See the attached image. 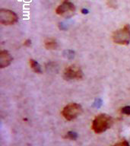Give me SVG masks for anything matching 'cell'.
Listing matches in <instances>:
<instances>
[{
	"label": "cell",
	"mask_w": 130,
	"mask_h": 146,
	"mask_svg": "<svg viewBox=\"0 0 130 146\" xmlns=\"http://www.w3.org/2000/svg\"><path fill=\"white\" fill-rule=\"evenodd\" d=\"M113 124V119L108 114L100 113L95 116L91 124V129L96 134H101L110 129Z\"/></svg>",
	"instance_id": "6da1fadb"
},
{
	"label": "cell",
	"mask_w": 130,
	"mask_h": 146,
	"mask_svg": "<svg viewBox=\"0 0 130 146\" xmlns=\"http://www.w3.org/2000/svg\"><path fill=\"white\" fill-rule=\"evenodd\" d=\"M112 39L119 45H128L130 43V25L126 24L113 32Z\"/></svg>",
	"instance_id": "7a4b0ae2"
},
{
	"label": "cell",
	"mask_w": 130,
	"mask_h": 146,
	"mask_svg": "<svg viewBox=\"0 0 130 146\" xmlns=\"http://www.w3.org/2000/svg\"><path fill=\"white\" fill-rule=\"evenodd\" d=\"M82 107L77 103H70L64 107L62 110V116L66 120L72 121L77 118L82 113Z\"/></svg>",
	"instance_id": "3957f363"
},
{
	"label": "cell",
	"mask_w": 130,
	"mask_h": 146,
	"mask_svg": "<svg viewBox=\"0 0 130 146\" xmlns=\"http://www.w3.org/2000/svg\"><path fill=\"white\" fill-rule=\"evenodd\" d=\"M76 8L75 4L70 0H63L61 4L59 5L56 9V13L63 18H70L75 13Z\"/></svg>",
	"instance_id": "277c9868"
},
{
	"label": "cell",
	"mask_w": 130,
	"mask_h": 146,
	"mask_svg": "<svg viewBox=\"0 0 130 146\" xmlns=\"http://www.w3.org/2000/svg\"><path fill=\"white\" fill-rule=\"evenodd\" d=\"M18 21V16L15 11L6 9H0V23L3 25H13Z\"/></svg>",
	"instance_id": "5b68a950"
},
{
	"label": "cell",
	"mask_w": 130,
	"mask_h": 146,
	"mask_svg": "<svg viewBox=\"0 0 130 146\" xmlns=\"http://www.w3.org/2000/svg\"><path fill=\"white\" fill-rule=\"evenodd\" d=\"M84 73L82 68L76 65H72L65 68L63 72V78L67 81L82 79Z\"/></svg>",
	"instance_id": "8992f818"
},
{
	"label": "cell",
	"mask_w": 130,
	"mask_h": 146,
	"mask_svg": "<svg viewBox=\"0 0 130 146\" xmlns=\"http://www.w3.org/2000/svg\"><path fill=\"white\" fill-rule=\"evenodd\" d=\"M13 58L9 51L2 50L0 52V68H4L8 67L12 62Z\"/></svg>",
	"instance_id": "52a82bcc"
},
{
	"label": "cell",
	"mask_w": 130,
	"mask_h": 146,
	"mask_svg": "<svg viewBox=\"0 0 130 146\" xmlns=\"http://www.w3.org/2000/svg\"><path fill=\"white\" fill-rule=\"evenodd\" d=\"M44 46L46 50H56L57 47H58V43L55 39L47 38L44 41Z\"/></svg>",
	"instance_id": "ba28073f"
},
{
	"label": "cell",
	"mask_w": 130,
	"mask_h": 146,
	"mask_svg": "<svg viewBox=\"0 0 130 146\" xmlns=\"http://www.w3.org/2000/svg\"><path fill=\"white\" fill-rule=\"evenodd\" d=\"M29 63L31 68H32V70L34 71L35 73L37 74H41L43 70H42V67H41L40 64L38 62L35 60L34 59H31L29 60Z\"/></svg>",
	"instance_id": "9c48e42d"
},
{
	"label": "cell",
	"mask_w": 130,
	"mask_h": 146,
	"mask_svg": "<svg viewBox=\"0 0 130 146\" xmlns=\"http://www.w3.org/2000/svg\"><path fill=\"white\" fill-rule=\"evenodd\" d=\"M75 51L72 50H66L63 52V56L68 59H73L75 58Z\"/></svg>",
	"instance_id": "30bf717a"
},
{
	"label": "cell",
	"mask_w": 130,
	"mask_h": 146,
	"mask_svg": "<svg viewBox=\"0 0 130 146\" xmlns=\"http://www.w3.org/2000/svg\"><path fill=\"white\" fill-rule=\"evenodd\" d=\"M65 138L67 139H70V140H76L78 139V134L75 132L69 131L66 133Z\"/></svg>",
	"instance_id": "8fae6325"
},
{
	"label": "cell",
	"mask_w": 130,
	"mask_h": 146,
	"mask_svg": "<svg viewBox=\"0 0 130 146\" xmlns=\"http://www.w3.org/2000/svg\"><path fill=\"white\" fill-rule=\"evenodd\" d=\"M121 113L127 116H130V106H125L121 108Z\"/></svg>",
	"instance_id": "7c38bea8"
},
{
	"label": "cell",
	"mask_w": 130,
	"mask_h": 146,
	"mask_svg": "<svg viewBox=\"0 0 130 146\" xmlns=\"http://www.w3.org/2000/svg\"><path fill=\"white\" fill-rule=\"evenodd\" d=\"M107 4L109 8H113V9H116L117 7L116 0H107Z\"/></svg>",
	"instance_id": "4fadbf2b"
},
{
	"label": "cell",
	"mask_w": 130,
	"mask_h": 146,
	"mask_svg": "<svg viewBox=\"0 0 130 146\" xmlns=\"http://www.w3.org/2000/svg\"><path fill=\"white\" fill-rule=\"evenodd\" d=\"M111 146H130L129 143L127 141H125V140H123V141H120L117 142V143L114 144L113 145Z\"/></svg>",
	"instance_id": "5bb4252c"
},
{
	"label": "cell",
	"mask_w": 130,
	"mask_h": 146,
	"mask_svg": "<svg viewBox=\"0 0 130 146\" xmlns=\"http://www.w3.org/2000/svg\"><path fill=\"white\" fill-rule=\"evenodd\" d=\"M103 101L102 100L100 99V98H97L95 100H94V106L97 108H99L102 106Z\"/></svg>",
	"instance_id": "9a60e30c"
},
{
	"label": "cell",
	"mask_w": 130,
	"mask_h": 146,
	"mask_svg": "<svg viewBox=\"0 0 130 146\" xmlns=\"http://www.w3.org/2000/svg\"><path fill=\"white\" fill-rule=\"evenodd\" d=\"M31 39H27L26 40H25V42H24V46H27V47H28V46H30L31 45Z\"/></svg>",
	"instance_id": "2e32d148"
},
{
	"label": "cell",
	"mask_w": 130,
	"mask_h": 146,
	"mask_svg": "<svg viewBox=\"0 0 130 146\" xmlns=\"http://www.w3.org/2000/svg\"><path fill=\"white\" fill-rule=\"evenodd\" d=\"M81 12H82L83 15H88L89 13V10L88 9H85V8H83V9L81 10Z\"/></svg>",
	"instance_id": "e0dca14e"
}]
</instances>
